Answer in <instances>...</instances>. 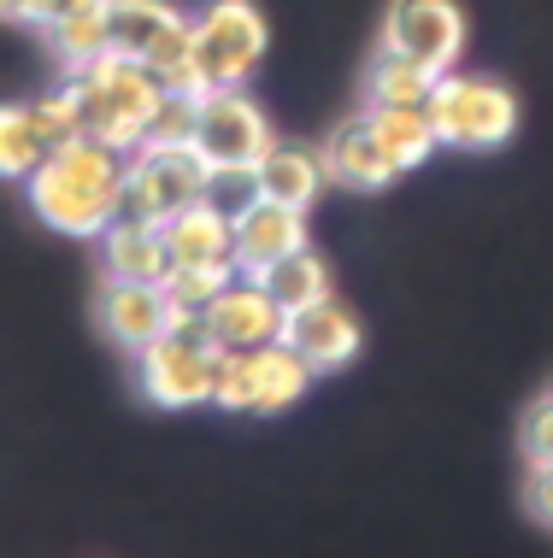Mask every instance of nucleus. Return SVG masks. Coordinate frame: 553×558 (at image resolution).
Instances as JSON below:
<instances>
[{"label":"nucleus","instance_id":"obj_23","mask_svg":"<svg viewBox=\"0 0 553 558\" xmlns=\"http://www.w3.org/2000/svg\"><path fill=\"white\" fill-rule=\"evenodd\" d=\"M48 154H53V142L41 135L36 112L29 107H0V177H24L29 183V171H36Z\"/></svg>","mask_w":553,"mask_h":558},{"label":"nucleus","instance_id":"obj_8","mask_svg":"<svg viewBox=\"0 0 553 558\" xmlns=\"http://www.w3.org/2000/svg\"><path fill=\"white\" fill-rule=\"evenodd\" d=\"M265 147H272V124L242 88H206L194 118V154L206 165H260Z\"/></svg>","mask_w":553,"mask_h":558},{"label":"nucleus","instance_id":"obj_30","mask_svg":"<svg viewBox=\"0 0 553 558\" xmlns=\"http://www.w3.org/2000/svg\"><path fill=\"white\" fill-rule=\"evenodd\" d=\"M88 7V0H29V24H48V19H65V12Z\"/></svg>","mask_w":553,"mask_h":558},{"label":"nucleus","instance_id":"obj_22","mask_svg":"<svg viewBox=\"0 0 553 558\" xmlns=\"http://www.w3.org/2000/svg\"><path fill=\"white\" fill-rule=\"evenodd\" d=\"M436 77L442 71H430V65H418V59H407V53L383 48L377 59H371V71H365V95H371V107H388V100H430Z\"/></svg>","mask_w":553,"mask_h":558},{"label":"nucleus","instance_id":"obj_4","mask_svg":"<svg viewBox=\"0 0 553 558\" xmlns=\"http://www.w3.org/2000/svg\"><path fill=\"white\" fill-rule=\"evenodd\" d=\"M142 395L166 412H183V405H206L218 383V341L206 318H177L154 347H142Z\"/></svg>","mask_w":553,"mask_h":558},{"label":"nucleus","instance_id":"obj_5","mask_svg":"<svg viewBox=\"0 0 553 558\" xmlns=\"http://www.w3.org/2000/svg\"><path fill=\"white\" fill-rule=\"evenodd\" d=\"M206 183V159L194 154V142L177 147H136V159L124 165V201H118V218H147L166 223L171 213H183L189 201H201Z\"/></svg>","mask_w":553,"mask_h":558},{"label":"nucleus","instance_id":"obj_2","mask_svg":"<svg viewBox=\"0 0 553 558\" xmlns=\"http://www.w3.org/2000/svg\"><path fill=\"white\" fill-rule=\"evenodd\" d=\"M65 95L77 100L83 135H95V142L118 147V154H136L147 118H154L159 95H166V83H159L154 71L142 65V59L107 48L100 59H88L83 71H71Z\"/></svg>","mask_w":553,"mask_h":558},{"label":"nucleus","instance_id":"obj_26","mask_svg":"<svg viewBox=\"0 0 553 558\" xmlns=\"http://www.w3.org/2000/svg\"><path fill=\"white\" fill-rule=\"evenodd\" d=\"M194 118H201V100L194 95H159V107L154 118H147V130H142V142L147 147H177V142H194Z\"/></svg>","mask_w":553,"mask_h":558},{"label":"nucleus","instance_id":"obj_19","mask_svg":"<svg viewBox=\"0 0 553 558\" xmlns=\"http://www.w3.org/2000/svg\"><path fill=\"white\" fill-rule=\"evenodd\" d=\"M48 48L65 71H83L88 59L107 53V0H88V7L65 12V19H48Z\"/></svg>","mask_w":553,"mask_h":558},{"label":"nucleus","instance_id":"obj_20","mask_svg":"<svg viewBox=\"0 0 553 558\" xmlns=\"http://www.w3.org/2000/svg\"><path fill=\"white\" fill-rule=\"evenodd\" d=\"M171 19L177 12L166 7V0H107V48L142 59Z\"/></svg>","mask_w":553,"mask_h":558},{"label":"nucleus","instance_id":"obj_12","mask_svg":"<svg viewBox=\"0 0 553 558\" xmlns=\"http://www.w3.org/2000/svg\"><path fill=\"white\" fill-rule=\"evenodd\" d=\"M318 159H324V177H330V183L360 189V194L388 189V183L400 177V159L383 147V135H377V124H371V112L341 118V124L330 130V142H324Z\"/></svg>","mask_w":553,"mask_h":558},{"label":"nucleus","instance_id":"obj_21","mask_svg":"<svg viewBox=\"0 0 553 558\" xmlns=\"http://www.w3.org/2000/svg\"><path fill=\"white\" fill-rule=\"evenodd\" d=\"M260 282H265V294H272L282 312H294V306H306V300H324V294H330L324 259H318V253H306V247L282 253L277 265H265V270H260Z\"/></svg>","mask_w":553,"mask_h":558},{"label":"nucleus","instance_id":"obj_10","mask_svg":"<svg viewBox=\"0 0 553 558\" xmlns=\"http://www.w3.org/2000/svg\"><path fill=\"white\" fill-rule=\"evenodd\" d=\"M95 318H100V329H107V341L130 347V353H142V347H154V341L177 324V306L166 300V289H159V282H124V277H107Z\"/></svg>","mask_w":553,"mask_h":558},{"label":"nucleus","instance_id":"obj_31","mask_svg":"<svg viewBox=\"0 0 553 558\" xmlns=\"http://www.w3.org/2000/svg\"><path fill=\"white\" fill-rule=\"evenodd\" d=\"M0 24H29V0H0Z\"/></svg>","mask_w":553,"mask_h":558},{"label":"nucleus","instance_id":"obj_7","mask_svg":"<svg viewBox=\"0 0 553 558\" xmlns=\"http://www.w3.org/2000/svg\"><path fill=\"white\" fill-rule=\"evenodd\" d=\"M383 48L430 71H454V59L466 53V12H459V0H388Z\"/></svg>","mask_w":553,"mask_h":558},{"label":"nucleus","instance_id":"obj_15","mask_svg":"<svg viewBox=\"0 0 553 558\" xmlns=\"http://www.w3.org/2000/svg\"><path fill=\"white\" fill-rule=\"evenodd\" d=\"M166 247L177 265H218V270H236V223L213 213L206 201H189L183 213H171L166 223Z\"/></svg>","mask_w":553,"mask_h":558},{"label":"nucleus","instance_id":"obj_17","mask_svg":"<svg viewBox=\"0 0 553 558\" xmlns=\"http://www.w3.org/2000/svg\"><path fill=\"white\" fill-rule=\"evenodd\" d=\"M260 189H265V201H282V206H301L306 213L324 189V159L312 154V147L272 142L260 154Z\"/></svg>","mask_w":553,"mask_h":558},{"label":"nucleus","instance_id":"obj_24","mask_svg":"<svg viewBox=\"0 0 553 558\" xmlns=\"http://www.w3.org/2000/svg\"><path fill=\"white\" fill-rule=\"evenodd\" d=\"M201 201L236 223L253 201H265V189H260V165H206Z\"/></svg>","mask_w":553,"mask_h":558},{"label":"nucleus","instance_id":"obj_1","mask_svg":"<svg viewBox=\"0 0 553 558\" xmlns=\"http://www.w3.org/2000/svg\"><path fill=\"white\" fill-rule=\"evenodd\" d=\"M118 201H124V154L83 130L29 171V206L59 235H100L118 218Z\"/></svg>","mask_w":553,"mask_h":558},{"label":"nucleus","instance_id":"obj_16","mask_svg":"<svg viewBox=\"0 0 553 558\" xmlns=\"http://www.w3.org/2000/svg\"><path fill=\"white\" fill-rule=\"evenodd\" d=\"M248 383H253V405H248V412L277 417V412H289V405L312 388V365L277 336V341H265V347H253V353H248Z\"/></svg>","mask_w":553,"mask_h":558},{"label":"nucleus","instance_id":"obj_9","mask_svg":"<svg viewBox=\"0 0 553 558\" xmlns=\"http://www.w3.org/2000/svg\"><path fill=\"white\" fill-rule=\"evenodd\" d=\"M282 341L294 347V353L312 365V376H330L341 365H353L360 359V318H353L341 300H306V306L282 312Z\"/></svg>","mask_w":553,"mask_h":558},{"label":"nucleus","instance_id":"obj_25","mask_svg":"<svg viewBox=\"0 0 553 558\" xmlns=\"http://www.w3.org/2000/svg\"><path fill=\"white\" fill-rule=\"evenodd\" d=\"M224 282H230V270H218V265H171V277L159 289L177 306V318H206V306L224 294Z\"/></svg>","mask_w":553,"mask_h":558},{"label":"nucleus","instance_id":"obj_18","mask_svg":"<svg viewBox=\"0 0 553 558\" xmlns=\"http://www.w3.org/2000/svg\"><path fill=\"white\" fill-rule=\"evenodd\" d=\"M371 124H377L383 147L400 159V171H412V165H424L436 154V124H430L424 100H388V107H371Z\"/></svg>","mask_w":553,"mask_h":558},{"label":"nucleus","instance_id":"obj_28","mask_svg":"<svg viewBox=\"0 0 553 558\" xmlns=\"http://www.w3.org/2000/svg\"><path fill=\"white\" fill-rule=\"evenodd\" d=\"M525 459L530 464H553V395H542L525 412Z\"/></svg>","mask_w":553,"mask_h":558},{"label":"nucleus","instance_id":"obj_13","mask_svg":"<svg viewBox=\"0 0 553 558\" xmlns=\"http://www.w3.org/2000/svg\"><path fill=\"white\" fill-rule=\"evenodd\" d=\"M306 247V213L282 201H253L242 218H236V265L248 277H260L265 265H277L282 253Z\"/></svg>","mask_w":553,"mask_h":558},{"label":"nucleus","instance_id":"obj_6","mask_svg":"<svg viewBox=\"0 0 553 558\" xmlns=\"http://www.w3.org/2000/svg\"><path fill=\"white\" fill-rule=\"evenodd\" d=\"M189 29L206 88H242L265 59V19L253 12V0H213Z\"/></svg>","mask_w":553,"mask_h":558},{"label":"nucleus","instance_id":"obj_14","mask_svg":"<svg viewBox=\"0 0 553 558\" xmlns=\"http://www.w3.org/2000/svg\"><path fill=\"white\" fill-rule=\"evenodd\" d=\"M100 265H107V277H124V282H166L177 259H171L159 223L112 218L107 230H100Z\"/></svg>","mask_w":553,"mask_h":558},{"label":"nucleus","instance_id":"obj_29","mask_svg":"<svg viewBox=\"0 0 553 558\" xmlns=\"http://www.w3.org/2000/svg\"><path fill=\"white\" fill-rule=\"evenodd\" d=\"M525 506H530V518L542 523V530H553V464H530Z\"/></svg>","mask_w":553,"mask_h":558},{"label":"nucleus","instance_id":"obj_11","mask_svg":"<svg viewBox=\"0 0 553 558\" xmlns=\"http://www.w3.org/2000/svg\"><path fill=\"white\" fill-rule=\"evenodd\" d=\"M206 329H213L218 353H253V347L282 336V306L265 294L260 277L248 282H224V294L206 306Z\"/></svg>","mask_w":553,"mask_h":558},{"label":"nucleus","instance_id":"obj_3","mask_svg":"<svg viewBox=\"0 0 553 558\" xmlns=\"http://www.w3.org/2000/svg\"><path fill=\"white\" fill-rule=\"evenodd\" d=\"M424 112H430V124H436V142L471 147V154L513 142V130H518V100H513V88L495 83V77L442 71L436 88H430V100H424Z\"/></svg>","mask_w":553,"mask_h":558},{"label":"nucleus","instance_id":"obj_27","mask_svg":"<svg viewBox=\"0 0 553 558\" xmlns=\"http://www.w3.org/2000/svg\"><path fill=\"white\" fill-rule=\"evenodd\" d=\"M29 112H36V124H41V135L59 147V142H71L83 124H77V100L65 95V88H53V95H41V100H29Z\"/></svg>","mask_w":553,"mask_h":558}]
</instances>
